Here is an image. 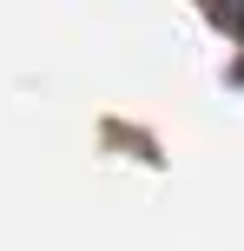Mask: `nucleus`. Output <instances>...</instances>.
Masks as SVG:
<instances>
[{
  "instance_id": "f257e3e1",
  "label": "nucleus",
  "mask_w": 244,
  "mask_h": 251,
  "mask_svg": "<svg viewBox=\"0 0 244 251\" xmlns=\"http://www.w3.org/2000/svg\"><path fill=\"white\" fill-rule=\"evenodd\" d=\"M218 13H224V26H238V33H244V0H224Z\"/></svg>"
}]
</instances>
